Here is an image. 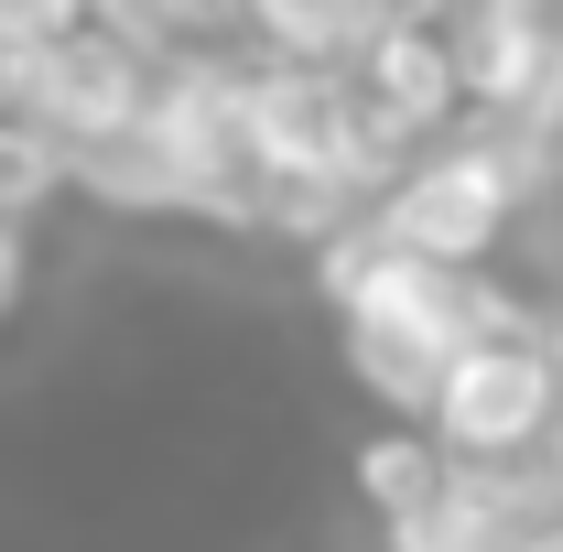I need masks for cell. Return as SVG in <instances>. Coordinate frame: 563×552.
I'll return each mask as SVG.
<instances>
[{"label":"cell","instance_id":"cell-9","mask_svg":"<svg viewBox=\"0 0 563 552\" xmlns=\"http://www.w3.org/2000/svg\"><path fill=\"white\" fill-rule=\"evenodd\" d=\"M76 22H98V0H0V55H44Z\"/></svg>","mask_w":563,"mask_h":552},{"label":"cell","instance_id":"cell-4","mask_svg":"<svg viewBox=\"0 0 563 552\" xmlns=\"http://www.w3.org/2000/svg\"><path fill=\"white\" fill-rule=\"evenodd\" d=\"M357 66V98L390 120V131L412 141H444V131H466V66H455V22L433 11V0H401L368 44L347 55Z\"/></svg>","mask_w":563,"mask_h":552},{"label":"cell","instance_id":"cell-10","mask_svg":"<svg viewBox=\"0 0 563 552\" xmlns=\"http://www.w3.org/2000/svg\"><path fill=\"white\" fill-rule=\"evenodd\" d=\"M33 281H44V261H33V228H22V217H0V336L22 325Z\"/></svg>","mask_w":563,"mask_h":552},{"label":"cell","instance_id":"cell-3","mask_svg":"<svg viewBox=\"0 0 563 552\" xmlns=\"http://www.w3.org/2000/svg\"><path fill=\"white\" fill-rule=\"evenodd\" d=\"M433 444L455 466H520L563 433V357H553V314H509L488 336L455 346L444 390H433Z\"/></svg>","mask_w":563,"mask_h":552},{"label":"cell","instance_id":"cell-2","mask_svg":"<svg viewBox=\"0 0 563 552\" xmlns=\"http://www.w3.org/2000/svg\"><path fill=\"white\" fill-rule=\"evenodd\" d=\"M553 185L509 152L498 131H444L422 141L412 163L368 196V228L390 239V250H422V261H466V272H498V250L520 239V217L542 207Z\"/></svg>","mask_w":563,"mask_h":552},{"label":"cell","instance_id":"cell-7","mask_svg":"<svg viewBox=\"0 0 563 552\" xmlns=\"http://www.w3.org/2000/svg\"><path fill=\"white\" fill-rule=\"evenodd\" d=\"M401 0H250V44L261 55H357Z\"/></svg>","mask_w":563,"mask_h":552},{"label":"cell","instance_id":"cell-8","mask_svg":"<svg viewBox=\"0 0 563 552\" xmlns=\"http://www.w3.org/2000/svg\"><path fill=\"white\" fill-rule=\"evenodd\" d=\"M76 196V174H66V141L44 131V120H22V109H0V217H33L44 207H66Z\"/></svg>","mask_w":563,"mask_h":552},{"label":"cell","instance_id":"cell-13","mask_svg":"<svg viewBox=\"0 0 563 552\" xmlns=\"http://www.w3.org/2000/svg\"><path fill=\"white\" fill-rule=\"evenodd\" d=\"M542 466H553V498H563V433H553V444H542Z\"/></svg>","mask_w":563,"mask_h":552},{"label":"cell","instance_id":"cell-11","mask_svg":"<svg viewBox=\"0 0 563 552\" xmlns=\"http://www.w3.org/2000/svg\"><path fill=\"white\" fill-rule=\"evenodd\" d=\"M531 217H542V250H553V272H563V174H553V196H542Z\"/></svg>","mask_w":563,"mask_h":552},{"label":"cell","instance_id":"cell-5","mask_svg":"<svg viewBox=\"0 0 563 552\" xmlns=\"http://www.w3.org/2000/svg\"><path fill=\"white\" fill-rule=\"evenodd\" d=\"M66 174H76V196H87L98 217H131V228H196L185 152H174V131H163L152 109H141L131 131H109V141H76Z\"/></svg>","mask_w":563,"mask_h":552},{"label":"cell","instance_id":"cell-1","mask_svg":"<svg viewBox=\"0 0 563 552\" xmlns=\"http://www.w3.org/2000/svg\"><path fill=\"white\" fill-rule=\"evenodd\" d=\"M303 272H314L325 314H336V368H347V390H357V401H379L390 422H422V412H433V390H444V368H455V346H466V336H488V325H509V314H542V303H520L498 272L390 250L368 217L336 228Z\"/></svg>","mask_w":563,"mask_h":552},{"label":"cell","instance_id":"cell-12","mask_svg":"<svg viewBox=\"0 0 563 552\" xmlns=\"http://www.w3.org/2000/svg\"><path fill=\"white\" fill-rule=\"evenodd\" d=\"M520 552H563V509H553V520H542V531H531Z\"/></svg>","mask_w":563,"mask_h":552},{"label":"cell","instance_id":"cell-6","mask_svg":"<svg viewBox=\"0 0 563 552\" xmlns=\"http://www.w3.org/2000/svg\"><path fill=\"white\" fill-rule=\"evenodd\" d=\"M347 477H357V509H368V520H401V509H422L433 487L455 477V455L433 444V422H379L347 455Z\"/></svg>","mask_w":563,"mask_h":552}]
</instances>
